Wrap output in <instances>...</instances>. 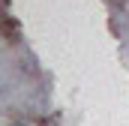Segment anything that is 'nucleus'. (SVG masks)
Wrapping results in <instances>:
<instances>
[]
</instances>
